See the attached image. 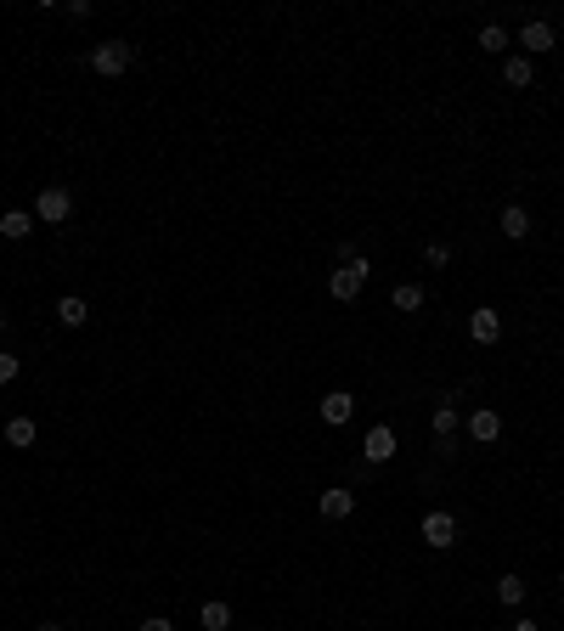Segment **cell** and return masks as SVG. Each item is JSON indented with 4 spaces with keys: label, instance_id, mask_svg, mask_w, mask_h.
Segmentation results:
<instances>
[{
    "label": "cell",
    "instance_id": "obj_16",
    "mask_svg": "<svg viewBox=\"0 0 564 631\" xmlns=\"http://www.w3.org/2000/svg\"><path fill=\"white\" fill-rule=\"evenodd\" d=\"M525 592H530V587H525L520 575H502V581H497V604H502V609H520Z\"/></svg>",
    "mask_w": 564,
    "mask_h": 631
},
{
    "label": "cell",
    "instance_id": "obj_3",
    "mask_svg": "<svg viewBox=\"0 0 564 631\" xmlns=\"http://www.w3.org/2000/svg\"><path fill=\"white\" fill-rule=\"evenodd\" d=\"M367 276H373V265H367V259H356V265H339V271L328 276V294L339 299V304H350V299L361 294V288H367Z\"/></svg>",
    "mask_w": 564,
    "mask_h": 631
},
{
    "label": "cell",
    "instance_id": "obj_24",
    "mask_svg": "<svg viewBox=\"0 0 564 631\" xmlns=\"http://www.w3.org/2000/svg\"><path fill=\"white\" fill-rule=\"evenodd\" d=\"M514 631H542V626L537 620H514Z\"/></svg>",
    "mask_w": 564,
    "mask_h": 631
},
{
    "label": "cell",
    "instance_id": "obj_1",
    "mask_svg": "<svg viewBox=\"0 0 564 631\" xmlns=\"http://www.w3.org/2000/svg\"><path fill=\"white\" fill-rule=\"evenodd\" d=\"M130 63H135V45H130V40H102L97 51H90V68H97L102 80H119Z\"/></svg>",
    "mask_w": 564,
    "mask_h": 631
},
{
    "label": "cell",
    "instance_id": "obj_18",
    "mask_svg": "<svg viewBox=\"0 0 564 631\" xmlns=\"http://www.w3.org/2000/svg\"><path fill=\"white\" fill-rule=\"evenodd\" d=\"M197 626H204V631H226V626H232V609H226L220 597H215V604L197 609Z\"/></svg>",
    "mask_w": 564,
    "mask_h": 631
},
{
    "label": "cell",
    "instance_id": "obj_7",
    "mask_svg": "<svg viewBox=\"0 0 564 631\" xmlns=\"http://www.w3.org/2000/svg\"><path fill=\"white\" fill-rule=\"evenodd\" d=\"M316 412H322V423H328V428H339V423L356 418V395H350V389H328Z\"/></svg>",
    "mask_w": 564,
    "mask_h": 631
},
{
    "label": "cell",
    "instance_id": "obj_4",
    "mask_svg": "<svg viewBox=\"0 0 564 631\" xmlns=\"http://www.w3.org/2000/svg\"><path fill=\"white\" fill-rule=\"evenodd\" d=\"M429 423H435V451H440V457H452V451H457V423H463V418H457V400H452V395L435 406V418H429Z\"/></svg>",
    "mask_w": 564,
    "mask_h": 631
},
{
    "label": "cell",
    "instance_id": "obj_6",
    "mask_svg": "<svg viewBox=\"0 0 564 631\" xmlns=\"http://www.w3.org/2000/svg\"><path fill=\"white\" fill-rule=\"evenodd\" d=\"M361 457H367L373 468H378V463H390V457H395V428H390V423H373V428H367V440H361Z\"/></svg>",
    "mask_w": 564,
    "mask_h": 631
},
{
    "label": "cell",
    "instance_id": "obj_5",
    "mask_svg": "<svg viewBox=\"0 0 564 631\" xmlns=\"http://www.w3.org/2000/svg\"><path fill=\"white\" fill-rule=\"evenodd\" d=\"M418 535H423V547H435V552H446L452 542H457V519L452 513H423V525H418Z\"/></svg>",
    "mask_w": 564,
    "mask_h": 631
},
{
    "label": "cell",
    "instance_id": "obj_21",
    "mask_svg": "<svg viewBox=\"0 0 564 631\" xmlns=\"http://www.w3.org/2000/svg\"><path fill=\"white\" fill-rule=\"evenodd\" d=\"M18 373H23V361L12 356V350H0V383H12V378H18Z\"/></svg>",
    "mask_w": 564,
    "mask_h": 631
},
{
    "label": "cell",
    "instance_id": "obj_26",
    "mask_svg": "<svg viewBox=\"0 0 564 631\" xmlns=\"http://www.w3.org/2000/svg\"><path fill=\"white\" fill-rule=\"evenodd\" d=\"M0 333H6V311H0Z\"/></svg>",
    "mask_w": 564,
    "mask_h": 631
},
{
    "label": "cell",
    "instance_id": "obj_17",
    "mask_svg": "<svg viewBox=\"0 0 564 631\" xmlns=\"http://www.w3.org/2000/svg\"><path fill=\"white\" fill-rule=\"evenodd\" d=\"M57 321H63V327H85V321H90V311H85V299H57Z\"/></svg>",
    "mask_w": 564,
    "mask_h": 631
},
{
    "label": "cell",
    "instance_id": "obj_10",
    "mask_svg": "<svg viewBox=\"0 0 564 631\" xmlns=\"http://www.w3.org/2000/svg\"><path fill=\"white\" fill-rule=\"evenodd\" d=\"M520 45H525V57L553 51V23H547V18H530V23L520 28Z\"/></svg>",
    "mask_w": 564,
    "mask_h": 631
},
{
    "label": "cell",
    "instance_id": "obj_22",
    "mask_svg": "<svg viewBox=\"0 0 564 631\" xmlns=\"http://www.w3.org/2000/svg\"><path fill=\"white\" fill-rule=\"evenodd\" d=\"M423 259L440 271V265H452V249H446V242H429V249H423Z\"/></svg>",
    "mask_w": 564,
    "mask_h": 631
},
{
    "label": "cell",
    "instance_id": "obj_12",
    "mask_svg": "<svg viewBox=\"0 0 564 631\" xmlns=\"http://www.w3.org/2000/svg\"><path fill=\"white\" fill-rule=\"evenodd\" d=\"M35 226H40L35 209H6V214H0V237H12V242H23Z\"/></svg>",
    "mask_w": 564,
    "mask_h": 631
},
{
    "label": "cell",
    "instance_id": "obj_15",
    "mask_svg": "<svg viewBox=\"0 0 564 631\" xmlns=\"http://www.w3.org/2000/svg\"><path fill=\"white\" fill-rule=\"evenodd\" d=\"M502 237H508V242H525V237H530V214H525L520 204L502 209Z\"/></svg>",
    "mask_w": 564,
    "mask_h": 631
},
{
    "label": "cell",
    "instance_id": "obj_14",
    "mask_svg": "<svg viewBox=\"0 0 564 631\" xmlns=\"http://www.w3.org/2000/svg\"><path fill=\"white\" fill-rule=\"evenodd\" d=\"M530 80H537V68H530V57H502V85L525 90Z\"/></svg>",
    "mask_w": 564,
    "mask_h": 631
},
{
    "label": "cell",
    "instance_id": "obj_20",
    "mask_svg": "<svg viewBox=\"0 0 564 631\" xmlns=\"http://www.w3.org/2000/svg\"><path fill=\"white\" fill-rule=\"evenodd\" d=\"M390 304H395V311H423V288H418V282H401V288L390 294Z\"/></svg>",
    "mask_w": 564,
    "mask_h": 631
},
{
    "label": "cell",
    "instance_id": "obj_9",
    "mask_svg": "<svg viewBox=\"0 0 564 631\" xmlns=\"http://www.w3.org/2000/svg\"><path fill=\"white\" fill-rule=\"evenodd\" d=\"M316 513H322V519H350V513H356V490H344V485L322 490V496H316Z\"/></svg>",
    "mask_w": 564,
    "mask_h": 631
},
{
    "label": "cell",
    "instance_id": "obj_23",
    "mask_svg": "<svg viewBox=\"0 0 564 631\" xmlns=\"http://www.w3.org/2000/svg\"><path fill=\"white\" fill-rule=\"evenodd\" d=\"M142 631H175V620H170V614H147Z\"/></svg>",
    "mask_w": 564,
    "mask_h": 631
},
{
    "label": "cell",
    "instance_id": "obj_13",
    "mask_svg": "<svg viewBox=\"0 0 564 631\" xmlns=\"http://www.w3.org/2000/svg\"><path fill=\"white\" fill-rule=\"evenodd\" d=\"M35 440H40V423L35 418H6V445H12V451H28Z\"/></svg>",
    "mask_w": 564,
    "mask_h": 631
},
{
    "label": "cell",
    "instance_id": "obj_2",
    "mask_svg": "<svg viewBox=\"0 0 564 631\" xmlns=\"http://www.w3.org/2000/svg\"><path fill=\"white\" fill-rule=\"evenodd\" d=\"M68 214H73V192L68 187H57V181H51V187H40V197H35V220L40 226H63Z\"/></svg>",
    "mask_w": 564,
    "mask_h": 631
},
{
    "label": "cell",
    "instance_id": "obj_25",
    "mask_svg": "<svg viewBox=\"0 0 564 631\" xmlns=\"http://www.w3.org/2000/svg\"><path fill=\"white\" fill-rule=\"evenodd\" d=\"M35 631H63V626H57V620H45V626H35Z\"/></svg>",
    "mask_w": 564,
    "mask_h": 631
},
{
    "label": "cell",
    "instance_id": "obj_11",
    "mask_svg": "<svg viewBox=\"0 0 564 631\" xmlns=\"http://www.w3.org/2000/svg\"><path fill=\"white\" fill-rule=\"evenodd\" d=\"M502 435V418H497V412L491 406H475V412H468V440H480V445H491Z\"/></svg>",
    "mask_w": 564,
    "mask_h": 631
},
{
    "label": "cell",
    "instance_id": "obj_19",
    "mask_svg": "<svg viewBox=\"0 0 564 631\" xmlns=\"http://www.w3.org/2000/svg\"><path fill=\"white\" fill-rule=\"evenodd\" d=\"M480 51L508 57V28H502V23H485V28H480Z\"/></svg>",
    "mask_w": 564,
    "mask_h": 631
},
{
    "label": "cell",
    "instance_id": "obj_8",
    "mask_svg": "<svg viewBox=\"0 0 564 631\" xmlns=\"http://www.w3.org/2000/svg\"><path fill=\"white\" fill-rule=\"evenodd\" d=\"M468 338H475V344H497V338H502V311L480 304V311L468 316Z\"/></svg>",
    "mask_w": 564,
    "mask_h": 631
}]
</instances>
